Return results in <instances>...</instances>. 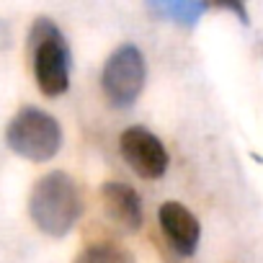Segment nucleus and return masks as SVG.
<instances>
[{"instance_id": "1a4fd4ad", "label": "nucleus", "mask_w": 263, "mask_h": 263, "mask_svg": "<svg viewBox=\"0 0 263 263\" xmlns=\"http://www.w3.org/2000/svg\"><path fill=\"white\" fill-rule=\"evenodd\" d=\"M72 263H135V258H132V253L116 242H93L88 245L83 253L75 255Z\"/></svg>"}, {"instance_id": "7ed1b4c3", "label": "nucleus", "mask_w": 263, "mask_h": 263, "mask_svg": "<svg viewBox=\"0 0 263 263\" xmlns=\"http://www.w3.org/2000/svg\"><path fill=\"white\" fill-rule=\"evenodd\" d=\"M6 142L24 160L47 163L62 147V126L44 108L24 106L6 126Z\"/></svg>"}, {"instance_id": "6e6552de", "label": "nucleus", "mask_w": 263, "mask_h": 263, "mask_svg": "<svg viewBox=\"0 0 263 263\" xmlns=\"http://www.w3.org/2000/svg\"><path fill=\"white\" fill-rule=\"evenodd\" d=\"M150 11L176 21V24H186V26H196L199 18L209 11L206 3H196V0H153Z\"/></svg>"}, {"instance_id": "423d86ee", "label": "nucleus", "mask_w": 263, "mask_h": 263, "mask_svg": "<svg viewBox=\"0 0 263 263\" xmlns=\"http://www.w3.org/2000/svg\"><path fill=\"white\" fill-rule=\"evenodd\" d=\"M101 201L106 209V217L111 224L121 232H137L142 227L145 212H142V199L135 186L121 183V181H108L101 189Z\"/></svg>"}, {"instance_id": "f03ea898", "label": "nucleus", "mask_w": 263, "mask_h": 263, "mask_svg": "<svg viewBox=\"0 0 263 263\" xmlns=\"http://www.w3.org/2000/svg\"><path fill=\"white\" fill-rule=\"evenodd\" d=\"M29 54H31V67H34V80L39 90L47 98H57L67 93L70 88V67H72V54L65 34L60 26L39 16L31 24L29 31Z\"/></svg>"}, {"instance_id": "20e7f679", "label": "nucleus", "mask_w": 263, "mask_h": 263, "mask_svg": "<svg viewBox=\"0 0 263 263\" xmlns=\"http://www.w3.org/2000/svg\"><path fill=\"white\" fill-rule=\"evenodd\" d=\"M145 80H147V62L137 44H121L106 57L101 70V88L111 106L129 108L142 96Z\"/></svg>"}, {"instance_id": "0eeeda50", "label": "nucleus", "mask_w": 263, "mask_h": 263, "mask_svg": "<svg viewBox=\"0 0 263 263\" xmlns=\"http://www.w3.org/2000/svg\"><path fill=\"white\" fill-rule=\"evenodd\" d=\"M158 222L178 255H194L201 240V224L189 206H183L181 201H165L158 209Z\"/></svg>"}, {"instance_id": "f257e3e1", "label": "nucleus", "mask_w": 263, "mask_h": 263, "mask_svg": "<svg viewBox=\"0 0 263 263\" xmlns=\"http://www.w3.org/2000/svg\"><path fill=\"white\" fill-rule=\"evenodd\" d=\"M83 199L75 178L65 171L44 173L29 194V217L39 232L65 237L80 219Z\"/></svg>"}, {"instance_id": "39448f33", "label": "nucleus", "mask_w": 263, "mask_h": 263, "mask_svg": "<svg viewBox=\"0 0 263 263\" xmlns=\"http://www.w3.org/2000/svg\"><path fill=\"white\" fill-rule=\"evenodd\" d=\"M119 153L124 163L145 181H158L171 165V155L158 135L145 126H129L119 137Z\"/></svg>"}]
</instances>
